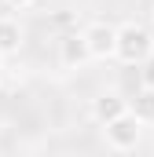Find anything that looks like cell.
I'll return each mask as SVG.
<instances>
[{
    "label": "cell",
    "mask_w": 154,
    "mask_h": 157,
    "mask_svg": "<svg viewBox=\"0 0 154 157\" xmlns=\"http://www.w3.org/2000/svg\"><path fill=\"white\" fill-rule=\"evenodd\" d=\"M114 59L125 66H143L147 59H154V37L147 26L125 22L117 26V40H114Z\"/></svg>",
    "instance_id": "1"
},
{
    "label": "cell",
    "mask_w": 154,
    "mask_h": 157,
    "mask_svg": "<svg viewBox=\"0 0 154 157\" xmlns=\"http://www.w3.org/2000/svg\"><path fill=\"white\" fill-rule=\"evenodd\" d=\"M103 135H107V146H110V150L128 154V150L140 146V139H143V124L132 117V113H121V117H114V121L103 124Z\"/></svg>",
    "instance_id": "2"
},
{
    "label": "cell",
    "mask_w": 154,
    "mask_h": 157,
    "mask_svg": "<svg viewBox=\"0 0 154 157\" xmlns=\"http://www.w3.org/2000/svg\"><path fill=\"white\" fill-rule=\"evenodd\" d=\"M81 37H84V48H88V59H114V40H117L114 26L92 22L88 29H81Z\"/></svg>",
    "instance_id": "3"
},
{
    "label": "cell",
    "mask_w": 154,
    "mask_h": 157,
    "mask_svg": "<svg viewBox=\"0 0 154 157\" xmlns=\"http://www.w3.org/2000/svg\"><path fill=\"white\" fill-rule=\"evenodd\" d=\"M59 62L66 70H81L88 62V48H84V37L81 33H66V37L59 40Z\"/></svg>",
    "instance_id": "4"
},
{
    "label": "cell",
    "mask_w": 154,
    "mask_h": 157,
    "mask_svg": "<svg viewBox=\"0 0 154 157\" xmlns=\"http://www.w3.org/2000/svg\"><path fill=\"white\" fill-rule=\"evenodd\" d=\"M121 113H128V106H125V99H121L117 91H103V95L92 102V117L99 121V124H107V121L121 117Z\"/></svg>",
    "instance_id": "5"
},
{
    "label": "cell",
    "mask_w": 154,
    "mask_h": 157,
    "mask_svg": "<svg viewBox=\"0 0 154 157\" xmlns=\"http://www.w3.org/2000/svg\"><path fill=\"white\" fill-rule=\"evenodd\" d=\"M125 106L140 124H154V88H136V95L125 99Z\"/></svg>",
    "instance_id": "6"
},
{
    "label": "cell",
    "mask_w": 154,
    "mask_h": 157,
    "mask_svg": "<svg viewBox=\"0 0 154 157\" xmlns=\"http://www.w3.org/2000/svg\"><path fill=\"white\" fill-rule=\"evenodd\" d=\"M22 48V26L15 18H0V55H15Z\"/></svg>",
    "instance_id": "7"
},
{
    "label": "cell",
    "mask_w": 154,
    "mask_h": 157,
    "mask_svg": "<svg viewBox=\"0 0 154 157\" xmlns=\"http://www.w3.org/2000/svg\"><path fill=\"white\" fill-rule=\"evenodd\" d=\"M143 66H147V70H143V84H140V88H154V59H147Z\"/></svg>",
    "instance_id": "8"
},
{
    "label": "cell",
    "mask_w": 154,
    "mask_h": 157,
    "mask_svg": "<svg viewBox=\"0 0 154 157\" xmlns=\"http://www.w3.org/2000/svg\"><path fill=\"white\" fill-rule=\"evenodd\" d=\"M4 4H11V7H30V4H37V0H4Z\"/></svg>",
    "instance_id": "9"
},
{
    "label": "cell",
    "mask_w": 154,
    "mask_h": 157,
    "mask_svg": "<svg viewBox=\"0 0 154 157\" xmlns=\"http://www.w3.org/2000/svg\"><path fill=\"white\" fill-rule=\"evenodd\" d=\"M55 157H70V154H55Z\"/></svg>",
    "instance_id": "10"
}]
</instances>
